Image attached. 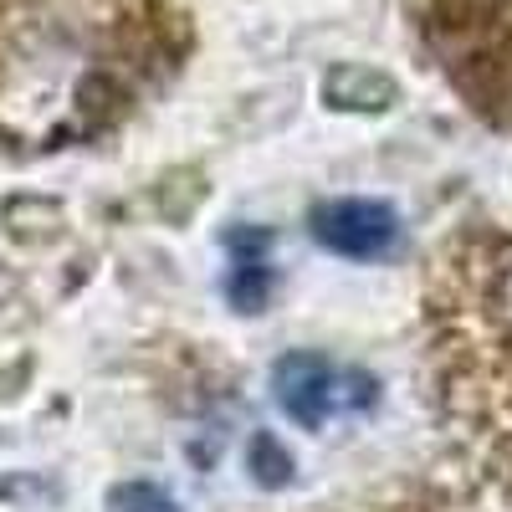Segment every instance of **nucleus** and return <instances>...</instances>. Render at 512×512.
I'll return each instance as SVG.
<instances>
[{
	"mask_svg": "<svg viewBox=\"0 0 512 512\" xmlns=\"http://www.w3.org/2000/svg\"><path fill=\"white\" fill-rule=\"evenodd\" d=\"M313 236L349 262H379L400 246V216L379 200H328L313 210Z\"/></svg>",
	"mask_w": 512,
	"mask_h": 512,
	"instance_id": "f257e3e1",
	"label": "nucleus"
},
{
	"mask_svg": "<svg viewBox=\"0 0 512 512\" xmlns=\"http://www.w3.org/2000/svg\"><path fill=\"white\" fill-rule=\"evenodd\" d=\"M338 374L323 354H287L272 374V390H277V405L297 420L308 425V431H318V425L338 410Z\"/></svg>",
	"mask_w": 512,
	"mask_h": 512,
	"instance_id": "f03ea898",
	"label": "nucleus"
},
{
	"mask_svg": "<svg viewBox=\"0 0 512 512\" xmlns=\"http://www.w3.org/2000/svg\"><path fill=\"white\" fill-rule=\"evenodd\" d=\"M118 507H123V512H180L175 502H169L159 487H149V482L123 487V492H118Z\"/></svg>",
	"mask_w": 512,
	"mask_h": 512,
	"instance_id": "7ed1b4c3",
	"label": "nucleus"
}]
</instances>
